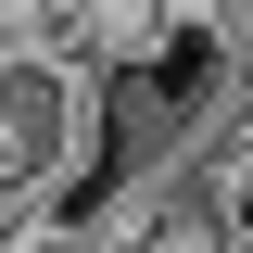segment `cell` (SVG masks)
<instances>
[{
	"label": "cell",
	"mask_w": 253,
	"mask_h": 253,
	"mask_svg": "<svg viewBox=\"0 0 253 253\" xmlns=\"http://www.w3.org/2000/svg\"><path fill=\"white\" fill-rule=\"evenodd\" d=\"M215 241L253 253V126H228V139H215Z\"/></svg>",
	"instance_id": "cell-1"
},
{
	"label": "cell",
	"mask_w": 253,
	"mask_h": 253,
	"mask_svg": "<svg viewBox=\"0 0 253 253\" xmlns=\"http://www.w3.org/2000/svg\"><path fill=\"white\" fill-rule=\"evenodd\" d=\"M228 26H241V51H253V0H241V13H228Z\"/></svg>",
	"instance_id": "cell-2"
}]
</instances>
